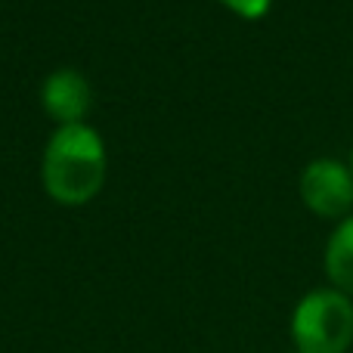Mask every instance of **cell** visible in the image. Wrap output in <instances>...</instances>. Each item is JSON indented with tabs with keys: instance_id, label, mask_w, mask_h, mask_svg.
Masks as SVG:
<instances>
[{
	"instance_id": "8992f818",
	"label": "cell",
	"mask_w": 353,
	"mask_h": 353,
	"mask_svg": "<svg viewBox=\"0 0 353 353\" xmlns=\"http://www.w3.org/2000/svg\"><path fill=\"white\" fill-rule=\"evenodd\" d=\"M220 3H226L242 19H261L263 12L270 10V0H220Z\"/></svg>"
},
{
	"instance_id": "7a4b0ae2",
	"label": "cell",
	"mask_w": 353,
	"mask_h": 353,
	"mask_svg": "<svg viewBox=\"0 0 353 353\" xmlns=\"http://www.w3.org/2000/svg\"><path fill=\"white\" fill-rule=\"evenodd\" d=\"M298 353H344L353 341V304L341 292H310L292 316Z\"/></svg>"
},
{
	"instance_id": "277c9868",
	"label": "cell",
	"mask_w": 353,
	"mask_h": 353,
	"mask_svg": "<svg viewBox=\"0 0 353 353\" xmlns=\"http://www.w3.org/2000/svg\"><path fill=\"white\" fill-rule=\"evenodd\" d=\"M41 103L62 128H65V124H81V118H84L93 105V90L81 72H74V68H56V72L43 81Z\"/></svg>"
},
{
	"instance_id": "3957f363",
	"label": "cell",
	"mask_w": 353,
	"mask_h": 353,
	"mask_svg": "<svg viewBox=\"0 0 353 353\" xmlns=\"http://www.w3.org/2000/svg\"><path fill=\"white\" fill-rule=\"evenodd\" d=\"M301 199L319 217H341L353 205V174L341 161L319 159L301 176Z\"/></svg>"
},
{
	"instance_id": "6da1fadb",
	"label": "cell",
	"mask_w": 353,
	"mask_h": 353,
	"mask_svg": "<svg viewBox=\"0 0 353 353\" xmlns=\"http://www.w3.org/2000/svg\"><path fill=\"white\" fill-rule=\"evenodd\" d=\"M43 189L62 205H84L103 189L105 149L87 124H65L53 134L43 152Z\"/></svg>"
},
{
	"instance_id": "5b68a950",
	"label": "cell",
	"mask_w": 353,
	"mask_h": 353,
	"mask_svg": "<svg viewBox=\"0 0 353 353\" xmlns=\"http://www.w3.org/2000/svg\"><path fill=\"white\" fill-rule=\"evenodd\" d=\"M325 273L341 288V294H353V217L344 220L329 239L325 248Z\"/></svg>"
},
{
	"instance_id": "52a82bcc",
	"label": "cell",
	"mask_w": 353,
	"mask_h": 353,
	"mask_svg": "<svg viewBox=\"0 0 353 353\" xmlns=\"http://www.w3.org/2000/svg\"><path fill=\"white\" fill-rule=\"evenodd\" d=\"M350 174H353V155H350Z\"/></svg>"
}]
</instances>
